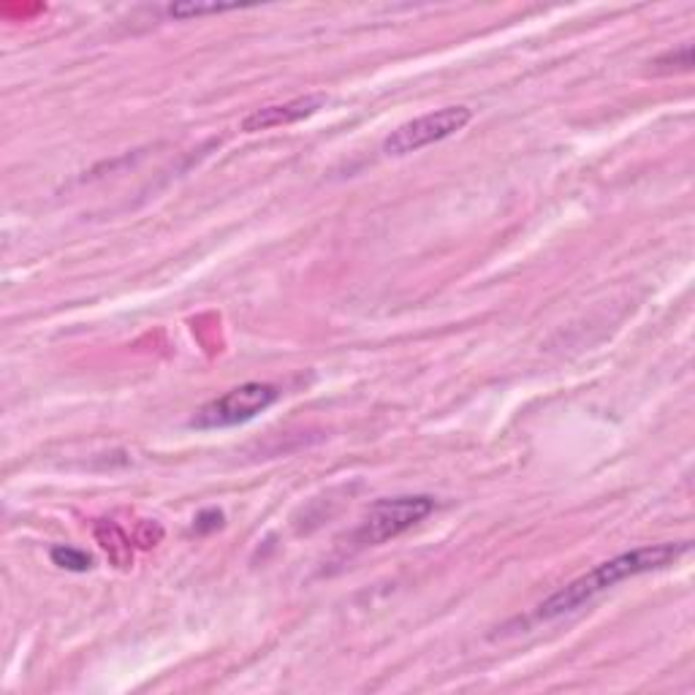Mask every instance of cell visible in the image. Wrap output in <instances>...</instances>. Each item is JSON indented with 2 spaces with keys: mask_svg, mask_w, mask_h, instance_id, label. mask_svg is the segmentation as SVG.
<instances>
[{
  "mask_svg": "<svg viewBox=\"0 0 695 695\" xmlns=\"http://www.w3.org/2000/svg\"><path fill=\"white\" fill-rule=\"evenodd\" d=\"M691 541H665V544H652V546H639L633 552H622V555L606 559V563L595 565L592 570H587L585 576L574 579L570 585H565L563 590L538 603L535 609V620L549 622L557 617L570 614V611L581 609L585 603H590L592 598H598L600 592L611 590L620 581L633 579V576L652 574V570H663L669 565H674L676 559L685 557L691 552Z\"/></svg>",
  "mask_w": 695,
  "mask_h": 695,
  "instance_id": "1",
  "label": "cell"
},
{
  "mask_svg": "<svg viewBox=\"0 0 695 695\" xmlns=\"http://www.w3.org/2000/svg\"><path fill=\"white\" fill-rule=\"evenodd\" d=\"M435 511V498L429 494H399V498L375 500L362 516L359 527L353 530V544L367 549V546H381L386 541L399 538L416 527L418 522L427 520Z\"/></svg>",
  "mask_w": 695,
  "mask_h": 695,
  "instance_id": "2",
  "label": "cell"
},
{
  "mask_svg": "<svg viewBox=\"0 0 695 695\" xmlns=\"http://www.w3.org/2000/svg\"><path fill=\"white\" fill-rule=\"evenodd\" d=\"M280 399V388L275 383H243V386L232 388L223 397L212 399V403L202 405L196 410V416L191 418L193 429H226V427H239V424L253 421L258 414H264L267 408H272Z\"/></svg>",
  "mask_w": 695,
  "mask_h": 695,
  "instance_id": "3",
  "label": "cell"
},
{
  "mask_svg": "<svg viewBox=\"0 0 695 695\" xmlns=\"http://www.w3.org/2000/svg\"><path fill=\"white\" fill-rule=\"evenodd\" d=\"M470 120H473V109L470 106H443V109H435L429 115L416 117V120L405 122L397 131L388 133L386 141H383V152L388 158L410 156V152H418L424 147L438 145V141L453 137Z\"/></svg>",
  "mask_w": 695,
  "mask_h": 695,
  "instance_id": "4",
  "label": "cell"
},
{
  "mask_svg": "<svg viewBox=\"0 0 695 695\" xmlns=\"http://www.w3.org/2000/svg\"><path fill=\"white\" fill-rule=\"evenodd\" d=\"M329 98L323 93H308V96L291 98V101L282 104H269L261 106V109L250 111V115L243 120V131L245 133H258V131H269V128H282V126H293V122H302L308 117H313L316 111H321L327 106Z\"/></svg>",
  "mask_w": 695,
  "mask_h": 695,
  "instance_id": "5",
  "label": "cell"
},
{
  "mask_svg": "<svg viewBox=\"0 0 695 695\" xmlns=\"http://www.w3.org/2000/svg\"><path fill=\"white\" fill-rule=\"evenodd\" d=\"M96 541L101 544V549L109 555L111 563L117 568L128 570L133 565V549H131V538L117 527L115 522H98L96 524Z\"/></svg>",
  "mask_w": 695,
  "mask_h": 695,
  "instance_id": "6",
  "label": "cell"
},
{
  "mask_svg": "<svg viewBox=\"0 0 695 695\" xmlns=\"http://www.w3.org/2000/svg\"><path fill=\"white\" fill-rule=\"evenodd\" d=\"M650 66L655 74H687V71L693 68V44L685 41V44H680L676 50L663 52V55L655 57Z\"/></svg>",
  "mask_w": 695,
  "mask_h": 695,
  "instance_id": "7",
  "label": "cell"
},
{
  "mask_svg": "<svg viewBox=\"0 0 695 695\" xmlns=\"http://www.w3.org/2000/svg\"><path fill=\"white\" fill-rule=\"evenodd\" d=\"M50 557L57 568L71 570V574H87L93 568V557L87 552L74 549V546H52Z\"/></svg>",
  "mask_w": 695,
  "mask_h": 695,
  "instance_id": "8",
  "label": "cell"
},
{
  "mask_svg": "<svg viewBox=\"0 0 695 695\" xmlns=\"http://www.w3.org/2000/svg\"><path fill=\"white\" fill-rule=\"evenodd\" d=\"M237 3H174L169 6L167 14L172 20H191V17H204V14H223V11H237Z\"/></svg>",
  "mask_w": 695,
  "mask_h": 695,
  "instance_id": "9",
  "label": "cell"
},
{
  "mask_svg": "<svg viewBox=\"0 0 695 695\" xmlns=\"http://www.w3.org/2000/svg\"><path fill=\"white\" fill-rule=\"evenodd\" d=\"M223 522H226L223 511L210 509V511H202V514L196 516V522H193V530H196L199 535H207V533H215V530H221Z\"/></svg>",
  "mask_w": 695,
  "mask_h": 695,
  "instance_id": "10",
  "label": "cell"
}]
</instances>
